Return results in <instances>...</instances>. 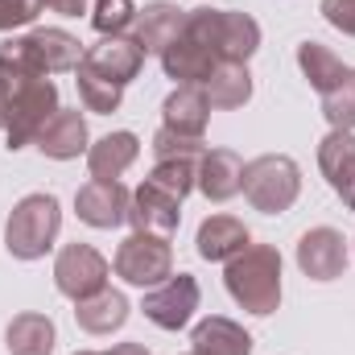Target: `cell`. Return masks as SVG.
<instances>
[{
    "label": "cell",
    "mask_w": 355,
    "mask_h": 355,
    "mask_svg": "<svg viewBox=\"0 0 355 355\" xmlns=\"http://www.w3.org/2000/svg\"><path fill=\"white\" fill-rule=\"evenodd\" d=\"M240 190H244V198L261 215H281L302 194V170L285 153H265V157H257V162L244 166V186Z\"/></svg>",
    "instance_id": "8992f818"
},
{
    "label": "cell",
    "mask_w": 355,
    "mask_h": 355,
    "mask_svg": "<svg viewBox=\"0 0 355 355\" xmlns=\"http://www.w3.org/2000/svg\"><path fill=\"white\" fill-rule=\"evenodd\" d=\"M132 25H137V46H141L145 54H157V58H162L166 46H174L178 37L186 33V8L157 0V4H145Z\"/></svg>",
    "instance_id": "2e32d148"
},
{
    "label": "cell",
    "mask_w": 355,
    "mask_h": 355,
    "mask_svg": "<svg viewBox=\"0 0 355 355\" xmlns=\"http://www.w3.org/2000/svg\"><path fill=\"white\" fill-rule=\"evenodd\" d=\"M46 157H54V162H71V157H79V153H87V120H83V112L79 107H58L50 120H46V128L37 132V141H33Z\"/></svg>",
    "instance_id": "9a60e30c"
},
{
    "label": "cell",
    "mask_w": 355,
    "mask_h": 355,
    "mask_svg": "<svg viewBox=\"0 0 355 355\" xmlns=\"http://www.w3.org/2000/svg\"><path fill=\"white\" fill-rule=\"evenodd\" d=\"M83 42L67 29H33L0 46V79L17 75H62L83 62Z\"/></svg>",
    "instance_id": "6da1fadb"
},
{
    "label": "cell",
    "mask_w": 355,
    "mask_h": 355,
    "mask_svg": "<svg viewBox=\"0 0 355 355\" xmlns=\"http://www.w3.org/2000/svg\"><path fill=\"white\" fill-rule=\"evenodd\" d=\"M223 285L248 314H272L281 306V252L272 244H248L240 257L227 261Z\"/></svg>",
    "instance_id": "3957f363"
},
{
    "label": "cell",
    "mask_w": 355,
    "mask_h": 355,
    "mask_svg": "<svg viewBox=\"0 0 355 355\" xmlns=\"http://www.w3.org/2000/svg\"><path fill=\"white\" fill-rule=\"evenodd\" d=\"M137 153H141V141L132 132H107L87 149V170L99 182H120V174L137 162Z\"/></svg>",
    "instance_id": "7402d4cb"
},
{
    "label": "cell",
    "mask_w": 355,
    "mask_h": 355,
    "mask_svg": "<svg viewBox=\"0 0 355 355\" xmlns=\"http://www.w3.org/2000/svg\"><path fill=\"white\" fill-rule=\"evenodd\" d=\"M12 355H50L54 352V322L46 314H17L4 331Z\"/></svg>",
    "instance_id": "d4e9b609"
},
{
    "label": "cell",
    "mask_w": 355,
    "mask_h": 355,
    "mask_svg": "<svg viewBox=\"0 0 355 355\" xmlns=\"http://www.w3.org/2000/svg\"><path fill=\"white\" fill-rule=\"evenodd\" d=\"M107 355H149V352H145L141 343H116V347H112Z\"/></svg>",
    "instance_id": "e575fe53"
},
{
    "label": "cell",
    "mask_w": 355,
    "mask_h": 355,
    "mask_svg": "<svg viewBox=\"0 0 355 355\" xmlns=\"http://www.w3.org/2000/svg\"><path fill=\"white\" fill-rule=\"evenodd\" d=\"M75 322L87 335H112L128 322V297L120 289H99L83 302H75Z\"/></svg>",
    "instance_id": "603a6c76"
},
{
    "label": "cell",
    "mask_w": 355,
    "mask_h": 355,
    "mask_svg": "<svg viewBox=\"0 0 355 355\" xmlns=\"http://www.w3.org/2000/svg\"><path fill=\"white\" fill-rule=\"evenodd\" d=\"M141 310H145V318H149L153 327H162V331H182V327L194 318V310H198V281H194L190 272H170L162 285H153V289L145 293Z\"/></svg>",
    "instance_id": "ba28073f"
},
{
    "label": "cell",
    "mask_w": 355,
    "mask_h": 355,
    "mask_svg": "<svg viewBox=\"0 0 355 355\" xmlns=\"http://www.w3.org/2000/svg\"><path fill=\"white\" fill-rule=\"evenodd\" d=\"M54 285H58L62 297L83 302L91 293L107 289V261L91 244H67L54 261Z\"/></svg>",
    "instance_id": "9c48e42d"
},
{
    "label": "cell",
    "mask_w": 355,
    "mask_h": 355,
    "mask_svg": "<svg viewBox=\"0 0 355 355\" xmlns=\"http://www.w3.org/2000/svg\"><path fill=\"white\" fill-rule=\"evenodd\" d=\"M322 116L331 128H343V132H355V71L347 67V75L335 83V87L322 95Z\"/></svg>",
    "instance_id": "83f0119b"
},
{
    "label": "cell",
    "mask_w": 355,
    "mask_h": 355,
    "mask_svg": "<svg viewBox=\"0 0 355 355\" xmlns=\"http://www.w3.org/2000/svg\"><path fill=\"white\" fill-rule=\"evenodd\" d=\"M162 120L166 128L186 132V137H202L207 120H211V99L202 87H174L162 103Z\"/></svg>",
    "instance_id": "44dd1931"
},
{
    "label": "cell",
    "mask_w": 355,
    "mask_h": 355,
    "mask_svg": "<svg viewBox=\"0 0 355 355\" xmlns=\"http://www.w3.org/2000/svg\"><path fill=\"white\" fill-rule=\"evenodd\" d=\"M42 12V0H0V29H21Z\"/></svg>",
    "instance_id": "1f68e13d"
},
{
    "label": "cell",
    "mask_w": 355,
    "mask_h": 355,
    "mask_svg": "<svg viewBox=\"0 0 355 355\" xmlns=\"http://www.w3.org/2000/svg\"><path fill=\"white\" fill-rule=\"evenodd\" d=\"M207 153V141L202 137H186V132H174V128H157L153 137V157L157 162H202Z\"/></svg>",
    "instance_id": "f1b7e54d"
},
{
    "label": "cell",
    "mask_w": 355,
    "mask_h": 355,
    "mask_svg": "<svg viewBox=\"0 0 355 355\" xmlns=\"http://www.w3.org/2000/svg\"><path fill=\"white\" fill-rule=\"evenodd\" d=\"M194 178H198V162H157L153 174L145 178V182L157 186V190H166V194H174L178 202H182L194 190Z\"/></svg>",
    "instance_id": "f546056e"
},
{
    "label": "cell",
    "mask_w": 355,
    "mask_h": 355,
    "mask_svg": "<svg viewBox=\"0 0 355 355\" xmlns=\"http://www.w3.org/2000/svg\"><path fill=\"white\" fill-rule=\"evenodd\" d=\"M190 355H194V352H190Z\"/></svg>",
    "instance_id": "8d00e7d4"
},
{
    "label": "cell",
    "mask_w": 355,
    "mask_h": 355,
    "mask_svg": "<svg viewBox=\"0 0 355 355\" xmlns=\"http://www.w3.org/2000/svg\"><path fill=\"white\" fill-rule=\"evenodd\" d=\"M322 17H327L339 33L355 37V0H322Z\"/></svg>",
    "instance_id": "d6a6232c"
},
{
    "label": "cell",
    "mask_w": 355,
    "mask_h": 355,
    "mask_svg": "<svg viewBox=\"0 0 355 355\" xmlns=\"http://www.w3.org/2000/svg\"><path fill=\"white\" fill-rule=\"evenodd\" d=\"M112 268H116V277H124L128 285L153 289V285H162V281L174 272V248H170V240H162V236L132 232V236L116 248Z\"/></svg>",
    "instance_id": "52a82bcc"
},
{
    "label": "cell",
    "mask_w": 355,
    "mask_h": 355,
    "mask_svg": "<svg viewBox=\"0 0 355 355\" xmlns=\"http://www.w3.org/2000/svg\"><path fill=\"white\" fill-rule=\"evenodd\" d=\"M215 67H219V58L207 46H198L194 37H186V33L174 46H166V54H162V71L174 79L178 87H202Z\"/></svg>",
    "instance_id": "e0dca14e"
},
{
    "label": "cell",
    "mask_w": 355,
    "mask_h": 355,
    "mask_svg": "<svg viewBox=\"0 0 355 355\" xmlns=\"http://www.w3.org/2000/svg\"><path fill=\"white\" fill-rule=\"evenodd\" d=\"M194 244H198V257L202 261H232V257H240L248 244H252V236H248V227L240 223V219H232V215H211V219H202V227H198V236H194Z\"/></svg>",
    "instance_id": "d6986e66"
},
{
    "label": "cell",
    "mask_w": 355,
    "mask_h": 355,
    "mask_svg": "<svg viewBox=\"0 0 355 355\" xmlns=\"http://www.w3.org/2000/svg\"><path fill=\"white\" fill-rule=\"evenodd\" d=\"M128 207H132V190H124L120 182H99L91 178L87 186L75 190V211L87 227L112 232L120 223H128Z\"/></svg>",
    "instance_id": "30bf717a"
},
{
    "label": "cell",
    "mask_w": 355,
    "mask_h": 355,
    "mask_svg": "<svg viewBox=\"0 0 355 355\" xmlns=\"http://www.w3.org/2000/svg\"><path fill=\"white\" fill-rule=\"evenodd\" d=\"M58 227H62V207L54 194H25L8 223H4V248L17 257V261H37L54 248L58 240Z\"/></svg>",
    "instance_id": "5b68a950"
},
{
    "label": "cell",
    "mask_w": 355,
    "mask_h": 355,
    "mask_svg": "<svg viewBox=\"0 0 355 355\" xmlns=\"http://www.w3.org/2000/svg\"><path fill=\"white\" fill-rule=\"evenodd\" d=\"M83 62H91V67H95L103 79H112L116 87H128V83L141 75V67H145V50L137 46V37L116 33V37H99L87 54H83Z\"/></svg>",
    "instance_id": "4fadbf2b"
},
{
    "label": "cell",
    "mask_w": 355,
    "mask_h": 355,
    "mask_svg": "<svg viewBox=\"0 0 355 355\" xmlns=\"http://www.w3.org/2000/svg\"><path fill=\"white\" fill-rule=\"evenodd\" d=\"M211 107L227 112V107H244L252 99V75H248V62H219L211 71V79L202 83Z\"/></svg>",
    "instance_id": "cb8c5ba5"
},
{
    "label": "cell",
    "mask_w": 355,
    "mask_h": 355,
    "mask_svg": "<svg viewBox=\"0 0 355 355\" xmlns=\"http://www.w3.org/2000/svg\"><path fill=\"white\" fill-rule=\"evenodd\" d=\"M318 166L331 182V190L343 198V207L355 211V132L331 128L318 145Z\"/></svg>",
    "instance_id": "5bb4252c"
},
{
    "label": "cell",
    "mask_w": 355,
    "mask_h": 355,
    "mask_svg": "<svg viewBox=\"0 0 355 355\" xmlns=\"http://www.w3.org/2000/svg\"><path fill=\"white\" fill-rule=\"evenodd\" d=\"M75 355H99V352H75Z\"/></svg>",
    "instance_id": "d590c367"
},
{
    "label": "cell",
    "mask_w": 355,
    "mask_h": 355,
    "mask_svg": "<svg viewBox=\"0 0 355 355\" xmlns=\"http://www.w3.org/2000/svg\"><path fill=\"white\" fill-rule=\"evenodd\" d=\"M190 347L194 355H252V335L240 322L211 314L190 331Z\"/></svg>",
    "instance_id": "ffe728a7"
},
{
    "label": "cell",
    "mask_w": 355,
    "mask_h": 355,
    "mask_svg": "<svg viewBox=\"0 0 355 355\" xmlns=\"http://www.w3.org/2000/svg\"><path fill=\"white\" fill-rule=\"evenodd\" d=\"M42 8H50L58 17H79V12H87V0H42Z\"/></svg>",
    "instance_id": "836d02e7"
},
{
    "label": "cell",
    "mask_w": 355,
    "mask_h": 355,
    "mask_svg": "<svg viewBox=\"0 0 355 355\" xmlns=\"http://www.w3.org/2000/svg\"><path fill=\"white\" fill-rule=\"evenodd\" d=\"M297 67H302V75L310 79V87L318 91V95H327L347 75V67L339 62V54L331 46H322V42H302L297 46Z\"/></svg>",
    "instance_id": "484cf974"
},
{
    "label": "cell",
    "mask_w": 355,
    "mask_h": 355,
    "mask_svg": "<svg viewBox=\"0 0 355 355\" xmlns=\"http://www.w3.org/2000/svg\"><path fill=\"white\" fill-rule=\"evenodd\" d=\"M128 223H132V232H145V236H162V240H170V236L178 232V223H182V202H178L174 194H166V190L141 182V186L132 190Z\"/></svg>",
    "instance_id": "7c38bea8"
},
{
    "label": "cell",
    "mask_w": 355,
    "mask_h": 355,
    "mask_svg": "<svg viewBox=\"0 0 355 355\" xmlns=\"http://www.w3.org/2000/svg\"><path fill=\"white\" fill-rule=\"evenodd\" d=\"M75 87H79L83 107H87V112H99V116L116 112V107H120V95H124V87H116L112 79H103L91 62H79V67H75Z\"/></svg>",
    "instance_id": "4316f807"
},
{
    "label": "cell",
    "mask_w": 355,
    "mask_h": 355,
    "mask_svg": "<svg viewBox=\"0 0 355 355\" xmlns=\"http://www.w3.org/2000/svg\"><path fill=\"white\" fill-rule=\"evenodd\" d=\"M297 268L310 281H335L347 268V240L335 227H310L297 240Z\"/></svg>",
    "instance_id": "8fae6325"
},
{
    "label": "cell",
    "mask_w": 355,
    "mask_h": 355,
    "mask_svg": "<svg viewBox=\"0 0 355 355\" xmlns=\"http://www.w3.org/2000/svg\"><path fill=\"white\" fill-rule=\"evenodd\" d=\"M132 21H137V4H132V0H95L91 25H95L99 37H116V33H124Z\"/></svg>",
    "instance_id": "4dcf8cb0"
},
{
    "label": "cell",
    "mask_w": 355,
    "mask_h": 355,
    "mask_svg": "<svg viewBox=\"0 0 355 355\" xmlns=\"http://www.w3.org/2000/svg\"><path fill=\"white\" fill-rule=\"evenodd\" d=\"M0 91H4V141L8 153H17L33 145L46 120L58 112V87L50 75H17L0 79Z\"/></svg>",
    "instance_id": "7a4b0ae2"
},
{
    "label": "cell",
    "mask_w": 355,
    "mask_h": 355,
    "mask_svg": "<svg viewBox=\"0 0 355 355\" xmlns=\"http://www.w3.org/2000/svg\"><path fill=\"white\" fill-rule=\"evenodd\" d=\"M194 186H198L211 202H227V198H236L240 186H244V162H240L232 149H207L202 162H198Z\"/></svg>",
    "instance_id": "ac0fdd59"
},
{
    "label": "cell",
    "mask_w": 355,
    "mask_h": 355,
    "mask_svg": "<svg viewBox=\"0 0 355 355\" xmlns=\"http://www.w3.org/2000/svg\"><path fill=\"white\" fill-rule=\"evenodd\" d=\"M186 37L207 46L219 62H248L261 50V25L236 8H190Z\"/></svg>",
    "instance_id": "277c9868"
}]
</instances>
